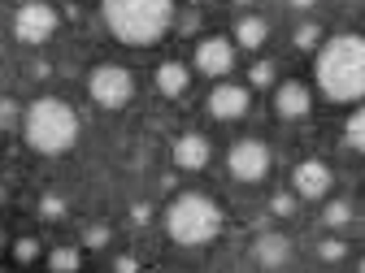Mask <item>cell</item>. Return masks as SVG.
<instances>
[{
    "label": "cell",
    "mask_w": 365,
    "mask_h": 273,
    "mask_svg": "<svg viewBox=\"0 0 365 273\" xmlns=\"http://www.w3.org/2000/svg\"><path fill=\"white\" fill-rule=\"evenodd\" d=\"M313 78L322 87V96L335 105H361L365 100V35L348 31L335 35L317 48Z\"/></svg>",
    "instance_id": "obj_1"
},
{
    "label": "cell",
    "mask_w": 365,
    "mask_h": 273,
    "mask_svg": "<svg viewBox=\"0 0 365 273\" xmlns=\"http://www.w3.org/2000/svg\"><path fill=\"white\" fill-rule=\"evenodd\" d=\"M109 35L126 48H153L174 31V0H101Z\"/></svg>",
    "instance_id": "obj_2"
},
{
    "label": "cell",
    "mask_w": 365,
    "mask_h": 273,
    "mask_svg": "<svg viewBox=\"0 0 365 273\" xmlns=\"http://www.w3.org/2000/svg\"><path fill=\"white\" fill-rule=\"evenodd\" d=\"M22 139L39 156H66L78 144V113L61 96H39L22 109Z\"/></svg>",
    "instance_id": "obj_3"
},
{
    "label": "cell",
    "mask_w": 365,
    "mask_h": 273,
    "mask_svg": "<svg viewBox=\"0 0 365 273\" xmlns=\"http://www.w3.org/2000/svg\"><path fill=\"white\" fill-rule=\"evenodd\" d=\"M222 208L213 196L205 191H182L170 200L165 208V235L178 243V247H209L217 235H222Z\"/></svg>",
    "instance_id": "obj_4"
},
{
    "label": "cell",
    "mask_w": 365,
    "mask_h": 273,
    "mask_svg": "<svg viewBox=\"0 0 365 273\" xmlns=\"http://www.w3.org/2000/svg\"><path fill=\"white\" fill-rule=\"evenodd\" d=\"M87 96H91V105H101L105 113H118L135 96V74L126 65H118V61H101L96 70L87 74Z\"/></svg>",
    "instance_id": "obj_5"
},
{
    "label": "cell",
    "mask_w": 365,
    "mask_h": 273,
    "mask_svg": "<svg viewBox=\"0 0 365 273\" xmlns=\"http://www.w3.org/2000/svg\"><path fill=\"white\" fill-rule=\"evenodd\" d=\"M269 165H274V156H269V148L261 139H240V144H231V152H226V169H231V178L244 182V187L265 182Z\"/></svg>",
    "instance_id": "obj_6"
},
{
    "label": "cell",
    "mask_w": 365,
    "mask_h": 273,
    "mask_svg": "<svg viewBox=\"0 0 365 273\" xmlns=\"http://www.w3.org/2000/svg\"><path fill=\"white\" fill-rule=\"evenodd\" d=\"M57 9L48 5V0H26V5H18L14 14V35L22 43H31V48H39V43H48L53 31H57Z\"/></svg>",
    "instance_id": "obj_7"
},
{
    "label": "cell",
    "mask_w": 365,
    "mask_h": 273,
    "mask_svg": "<svg viewBox=\"0 0 365 273\" xmlns=\"http://www.w3.org/2000/svg\"><path fill=\"white\" fill-rule=\"evenodd\" d=\"M235 57H240V48H235L231 35H205V39L196 43L192 70L205 74V78H226V74L235 70Z\"/></svg>",
    "instance_id": "obj_8"
},
{
    "label": "cell",
    "mask_w": 365,
    "mask_h": 273,
    "mask_svg": "<svg viewBox=\"0 0 365 273\" xmlns=\"http://www.w3.org/2000/svg\"><path fill=\"white\" fill-rule=\"evenodd\" d=\"M209 113L217 117V122H240V117H248V109H252V91L244 87V82H226V78H217V87L209 91Z\"/></svg>",
    "instance_id": "obj_9"
},
{
    "label": "cell",
    "mask_w": 365,
    "mask_h": 273,
    "mask_svg": "<svg viewBox=\"0 0 365 273\" xmlns=\"http://www.w3.org/2000/svg\"><path fill=\"white\" fill-rule=\"evenodd\" d=\"M331 187H335V173H331V165L327 161H300L296 169H292V191L300 196V200H327L331 196Z\"/></svg>",
    "instance_id": "obj_10"
},
{
    "label": "cell",
    "mask_w": 365,
    "mask_h": 273,
    "mask_svg": "<svg viewBox=\"0 0 365 273\" xmlns=\"http://www.w3.org/2000/svg\"><path fill=\"white\" fill-rule=\"evenodd\" d=\"M274 113H279L283 122H300L313 113V91L300 82V78H287L279 82V91H274Z\"/></svg>",
    "instance_id": "obj_11"
},
{
    "label": "cell",
    "mask_w": 365,
    "mask_h": 273,
    "mask_svg": "<svg viewBox=\"0 0 365 273\" xmlns=\"http://www.w3.org/2000/svg\"><path fill=\"white\" fill-rule=\"evenodd\" d=\"M170 152H174V165H178V169H187V173H196V169H205V165L213 161V144L205 139L200 130H187V134H178Z\"/></svg>",
    "instance_id": "obj_12"
},
{
    "label": "cell",
    "mask_w": 365,
    "mask_h": 273,
    "mask_svg": "<svg viewBox=\"0 0 365 273\" xmlns=\"http://www.w3.org/2000/svg\"><path fill=\"white\" fill-rule=\"evenodd\" d=\"M252 260H257L261 269H283V264H292V239H287V235H274V230L257 235Z\"/></svg>",
    "instance_id": "obj_13"
},
{
    "label": "cell",
    "mask_w": 365,
    "mask_h": 273,
    "mask_svg": "<svg viewBox=\"0 0 365 273\" xmlns=\"http://www.w3.org/2000/svg\"><path fill=\"white\" fill-rule=\"evenodd\" d=\"M153 82H157V91H161L165 100H178V96H187V87H192V70L182 65V61H161L157 74H153Z\"/></svg>",
    "instance_id": "obj_14"
},
{
    "label": "cell",
    "mask_w": 365,
    "mask_h": 273,
    "mask_svg": "<svg viewBox=\"0 0 365 273\" xmlns=\"http://www.w3.org/2000/svg\"><path fill=\"white\" fill-rule=\"evenodd\" d=\"M231 39H235V48H244V53H261L265 39H269V22L257 18V14H248V18L235 22V35Z\"/></svg>",
    "instance_id": "obj_15"
},
{
    "label": "cell",
    "mask_w": 365,
    "mask_h": 273,
    "mask_svg": "<svg viewBox=\"0 0 365 273\" xmlns=\"http://www.w3.org/2000/svg\"><path fill=\"white\" fill-rule=\"evenodd\" d=\"M43 264H48L53 273H78V269H83V252L70 247V243H61V247H48V252H43Z\"/></svg>",
    "instance_id": "obj_16"
},
{
    "label": "cell",
    "mask_w": 365,
    "mask_h": 273,
    "mask_svg": "<svg viewBox=\"0 0 365 273\" xmlns=\"http://www.w3.org/2000/svg\"><path fill=\"white\" fill-rule=\"evenodd\" d=\"M344 144H348L352 152L365 156V105L348 113V122H344Z\"/></svg>",
    "instance_id": "obj_17"
},
{
    "label": "cell",
    "mask_w": 365,
    "mask_h": 273,
    "mask_svg": "<svg viewBox=\"0 0 365 273\" xmlns=\"http://www.w3.org/2000/svg\"><path fill=\"white\" fill-rule=\"evenodd\" d=\"M9 256H14V264H35V260L43 256V243H39L35 235H22V239H14Z\"/></svg>",
    "instance_id": "obj_18"
},
{
    "label": "cell",
    "mask_w": 365,
    "mask_h": 273,
    "mask_svg": "<svg viewBox=\"0 0 365 273\" xmlns=\"http://www.w3.org/2000/svg\"><path fill=\"white\" fill-rule=\"evenodd\" d=\"M292 43H296L300 53H317V48H322V26H317V22H304V26H296Z\"/></svg>",
    "instance_id": "obj_19"
},
{
    "label": "cell",
    "mask_w": 365,
    "mask_h": 273,
    "mask_svg": "<svg viewBox=\"0 0 365 273\" xmlns=\"http://www.w3.org/2000/svg\"><path fill=\"white\" fill-rule=\"evenodd\" d=\"M322 221L331 225V230H344V225L352 221V204H348V200H331V204L322 208Z\"/></svg>",
    "instance_id": "obj_20"
},
{
    "label": "cell",
    "mask_w": 365,
    "mask_h": 273,
    "mask_svg": "<svg viewBox=\"0 0 365 273\" xmlns=\"http://www.w3.org/2000/svg\"><path fill=\"white\" fill-rule=\"evenodd\" d=\"M274 74H279V65H274V61H252V70H248V87L265 91V87H274Z\"/></svg>",
    "instance_id": "obj_21"
},
{
    "label": "cell",
    "mask_w": 365,
    "mask_h": 273,
    "mask_svg": "<svg viewBox=\"0 0 365 273\" xmlns=\"http://www.w3.org/2000/svg\"><path fill=\"white\" fill-rule=\"evenodd\" d=\"M317 260H327V264L348 260V243L344 239H322V243H317Z\"/></svg>",
    "instance_id": "obj_22"
},
{
    "label": "cell",
    "mask_w": 365,
    "mask_h": 273,
    "mask_svg": "<svg viewBox=\"0 0 365 273\" xmlns=\"http://www.w3.org/2000/svg\"><path fill=\"white\" fill-rule=\"evenodd\" d=\"M22 126V105L14 96H0V130H14Z\"/></svg>",
    "instance_id": "obj_23"
},
{
    "label": "cell",
    "mask_w": 365,
    "mask_h": 273,
    "mask_svg": "<svg viewBox=\"0 0 365 273\" xmlns=\"http://www.w3.org/2000/svg\"><path fill=\"white\" fill-rule=\"evenodd\" d=\"M109 243H113L109 225H87V230H83V247H91V252H105Z\"/></svg>",
    "instance_id": "obj_24"
},
{
    "label": "cell",
    "mask_w": 365,
    "mask_h": 273,
    "mask_svg": "<svg viewBox=\"0 0 365 273\" xmlns=\"http://www.w3.org/2000/svg\"><path fill=\"white\" fill-rule=\"evenodd\" d=\"M296 204H300L296 191H279V196L269 200V213H274V217H296Z\"/></svg>",
    "instance_id": "obj_25"
},
{
    "label": "cell",
    "mask_w": 365,
    "mask_h": 273,
    "mask_svg": "<svg viewBox=\"0 0 365 273\" xmlns=\"http://www.w3.org/2000/svg\"><path fill=\"white\" fill-rule=\"evenodd\" d=\"M39 217H43V221H61V217H66V200H61V196H43V200H39Z\"/></svg>",
    "instance_id": "obj_26"
},
{
    "label": "cell",
    "mask_w": 365,
    "mask_h": 273,
    "mask_svg": "<svg viewBox=\"0 0 365 273\" xmlns=\"http://www.w3.org/2000/svg\"><path fill=\"white\" fill-rule=\"evenodd\" d=\"M130 221H135V225H148V221H153V204H144V200L130 204Z\"/></svg>",
    "instance_id": "obj_27"
},
{
    "label": "cell",
    "mask_w": 365,
    "mask_h": 273,
    "mask_svg": "<svg viewBox=\"0 0 365 273\" xmlns=\"http://www.w3.org/2000/svg\"><path fill=\"white\" fill-rule=\"evenodd\" d=\"M113 269H118V273H135V269H140V260H135V256H118Z\"/></svg>",
    "instance_id": "obj_28"
},
{
    "label": "cell",
    "mask_w": 365,
    "mask_h": 273,
    "mask_svg": "<svg viewBox=\"0 0 365 273\" xmlns=\"http://www.w3.org/2000/svg\"><path fill=\"white\" fill-rule=\"evenodd\" d=\"M287 5H292V9H300V14H304V9H313V5H317V0H287Z\"/></svg>",
    "instance_id": "obj_29"
},
{
    "label": "cell",
    "mask_w": 365,
    "mask_h": 273,
    "mask_svg": "<svg viewBox=\"0 0 365 273\" xmlns=\"http://www.w3.org/2000/svg\"><path fill=\"white\" fill-rule=\"evenodd\" d=\"M5 200H9V191H5V178H0V208H5Z\"/></svg>",
    "instance_id": "obj_30"
},
{
    "label": "cell",
    "mask_w": 365,
    "mask_h": 273,
    "mask_svg": "<svg viewBox=\"0 0 365 273\" xmlns=\"http://www.w3.org/2000/svg\"><path fill=\"white\" fill-rule=\"evenodd\" d=\"M0 252H5V230H0Z\"/></svg>",
    "instance_id": "obj_31"
},
{
    "label": "cell",
    "mask_w": 365,
    "mask_h": 273,
    "mask_svg": "<svg viewBox=\"0 0 365 273\" xmlns=\"http://www.w3.org/2000/svg\"><path fill=\"white\" fill-rule=\"evenodd\" d=\"M235 5H252V0H235Z\"/></svg>",
    "instance_id": "obj_32"
},
{
    "label": "cell",
    "mask_w": 365,
    "mask_h": 273,
    "mask_svg": "<svg viewBox=\"0 0 365 273\" xmlns=\"http://www.w3.org/2000/svg\"><path fill=\"white\" fill-rule=\"evenodd\" d=\"M192 5H205V0H192Z\"/></svg>",
    "instance_id": "obj_33"
},
{
    "label": "cell",
    "mask_w": 365,
    "mask_h": 273,
    "mask_svg": "<svg viewBox=\"0 0 365 273\" xmlns=\"http://www.w3.org/2000/svg\"><path fill=\"white\" fill-rule=\"evenodd\" d=\"M361 273H365V260H361Z\"/></svg>",
    "instance_id": "obj_34"
}]
</instances>
